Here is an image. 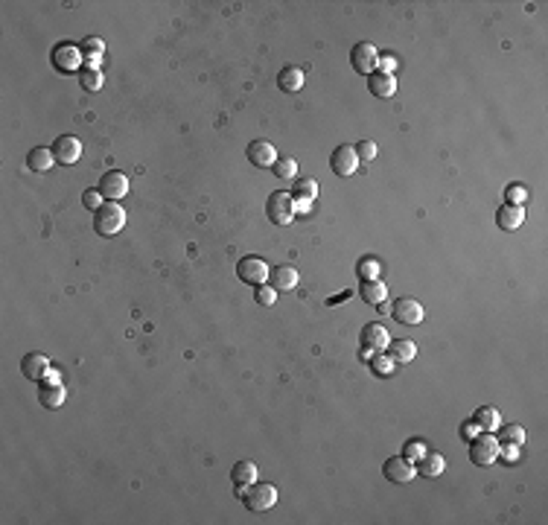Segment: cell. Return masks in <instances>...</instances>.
Here are the masks:
<instances>
[{"label": "cell", "instance_id": "16", "mask_svg": "<svg viewBox=\"0 0 548 525\" xmlns=\"http://www.w3.org/2000/svg\"><path fill=\"white\" fill-rule=\"evenodd\" d=\"M388 345H391V336L382 324H368L361 330V347H370L373 353H379V350H388Z\"/></svg>", "mask_w": 548, "mask_h": 525}, {"label": "cell", "instance_id": "12", "mask_svg": "<svg viewBox=\"0 0 548 525\" xmlns=\"http://www.w3.org/2000/svg\"><path fill=\"white\" fill-rule=\"evenodd\" d=\"M53 65H56V70H62V73H73L82 65V50L76 44H58L53 50Z\"/></svg>", "mask_w": 548, "mask_h": 525}, {"label": "cell", "instance_id": "13", "mask_svg": "<svg viewBox=\"0 0 548 525\" xmlns=\"http://www.w3.org/2000/svg\"><path fill=\"white\" fill-rule=\"evenodd\" d=\"M245 155H248V161L257 170H268V167H274V161H277V149H274V143H268V140H254Z\"/></svg>", "mask_w": 548, "mask_h": 525}, {"label": "cell", "instance_id": "10", "mask_svg": "<svg viewBox=\"0 0 548 525\" xmlns=\"http://www.w3.org/2000/svg\"><path fill=\"white\" fill-rule=\"evenodd\" d=\"M382 473H385L388 482H396V485H405V482H412V478L417 476L414 464L408 461V458H403V455H394V458L385 461L382 464Z\"/></svg>", "mask_w": 548, "mask_h": 525}, {"label": "cell", "instance_id": "32", "mask_svg": "<svg viewBox=\"0 0 548 525\" xmlns=\"http://www.w3.org/2000/svg\"><path fill=\"white\" fill-rule=\"evenodd\" d=\"M274 175L277 178H298V161L295 158H277L274 161Z\"/></svg>", "mask_w": 548, "mask_h": 525}, {"label": "cell", "instance_id": "25", "mask_svg": "<svg viewBox=\"0 0 548 525\" xmlns=\"http://www.w3.org/2000/svg\"><path fill=\"white\" fill-rule=\"evenodd\" d=\"M388 347H391V359L396 362V365H405V362H412L417 356V345L408 342V338H396V342H391Z\"/></svg>", "mask_w": 548, "mask_h": 525}, {"label": "cell", "instance_id": "19", "mask_svg": "<svg viewBox=\"0 0 548 525\" xmlns=\"http://www.w3.org/2000/svg\"><path fill=\"white\" fill-rule=\"evenodd\" d=\"M268 280H272V286L277 292H291L298 286V268L295 266H274V272L268 275Z\"/></svg>", "mask_w": 548, "mask_h": 525}, {"label": "cell", "instance_id": "41", "mask_svg": "<svg viewBox=\"0 0 548 525\" xmlns=\"http://www.w3.org/2000/svg\"><path fill=\"white\" fill-rule=\"evenodd\" d=\"M377 67H382V73H391V76H394L396 58H394V56H379V65H377Z\"/></svg>", "mask_w": 548, "mask_h": 525}, {"label": "cell", "instance_id": "17", "mask_svg": "<svg viewBox=\"0 0 548 525\" xmlns=\"http://www.w3.org/2000/svg\"><path fill=\"white\" fill-rule=\"evenodd\" d=\"M359 295H361L365 303H370V307H382V303L388 301V286H385L379 277L377 280H361Z\"/></svg>", "mask_w": 548, "mask_h": 525}, {"label": "cell", "instance_id": "20", "mask_svg": "<svg viewBox=\"0 0 548 525\" xmlns=\"http://www.w3.org/2000/svg\"><path fill=\"white\" fill-rule=\"evenodd\" d=\"M38 400H41V406H44V408H62V406H64V400H67V391H64V385H62V382H58V385L41 382Z\"/></svg>", "mask_w": 548, "mask_h": 525}, {"label": "cell", "instance_id": "11", "mask_svg": "<svg viewBox=\"0 0 548 525\" xmlns=\"http://www.w3.org/2000/svg\"><path fill=\"white\" fill-rule=\"evenodd\" d=\"M53 155L58 163H76L82 158V140L73 135H62L53 143Z\"/></svg>", "mask_w": 548, "mask_h": 525}, {"label": "cell", "instance_id": "33", "mask_svg": "<svg viewBox=\"0 0 548 525\" xmlns=\"http://www.w3.org/2000/svg\"><path fill=\"white\" fill-rule=\"evenodd\" d=\"M528 196H531V190H528L525 184H508V190H505V205H522Z\"/></svg>", "mask_w": 548, "mask_h": 525}, {"label": "cell", "instance_id": "38", "mask_svg": "<svg viewBox=\"0 0 548 525\" xmlns=\"http://www.w3.org/2000/svg\"><path fill=\"white\" fill-rule=\"evenodd\" d=\"M499 458H505V461H519V443H505V441H499Z\"/></svg>", "mask_w": 548, "mask_h": 525}, {"label": "cell", "instance_id": "6", "mask_svg": "<svg viewBox=\"0 0 548 525\" xmlns=\"http://www.w3.org/2000/svg\"><path fill=\"white\" fill-rule=\"evenodd\" d=\"M350 65H353L356 73L370 76L373 70H377V65H379V50L373 44H368V41H359L353 50H350Z\"/></svg>", "mask_w": 548, "mask_h": 525}, {"label": "cell", "instance_id": "18", "mask_svg": "<svg viewBox=\"0 0 548 525\" xmlns=\"http://www.w3.org/2000/svg\"><path fill=\"white\" fill-rule=\"evenodd\" d=\"M525 222V210L522 205H501L499 213H496V225L501 231H516L519 225Z\"/></svg>", "mask_w": 548, "mask_h": 525}, {"label": "cell", "instance_id": "1", "mask_svg": "<svg viewBox=\"0 0 548 525\" xmlns=\"http://www.w3.org/2000/svg\"><path fill=\"white\" fill-rule=\"evenodd\" d=\"M126 225V210L117 202H105L99 210H93V231L99 237H114Z\"/></svg>", "mask_w": 548, "mask_h": 525}, {"label": "cell", "instance_id": "26", "mask_svg": "<svg viewBox=\"0 0 548 525\" xmlns=\"http://www.w3.org/2000/svg\"><path fill=\"white\" fill-rule=\"evenodd\" d=\"M233 485H254L257 482V464L254 461H237L230 467Z\"/></svg>", "mask_w": 548, "mask_h": 525}, {"label": "cell", "instance_id": "14", "mask_svg": "<svg viewBox=\"0 0 548 525\" xmlns=\"http://www.w3.org/2000/svg\"><path fill=\"white\" fill-rule=\"evenodd\" d=\"M47 371H50V362H47V356L41 353V350H32V353H27L21 359V373L32 382H41L47 377Z\"/></svg>", "mask_w": 548, "mask_h": 525}, {"label": "cell", "instance_id": "23", "mask_svg": "<svg viewBox=\"0 0 548 525\" xmlns=\"http://www.w3.org/2000/svg\"><path fill=\"white\" fill-rule=\"evenodd\" d=\"M443 470H446V461H443V455H438V452H426L423 458L417 461V473L426 478H438Z\"/></svg>", "mask_w": 548, "mask_h": 525}, {"label": "cell", "instance_id": "4", "mask_svg": "<svg viewBox=\"0 0 548 525\" xmlns=\"http://www.w3.org/2000/svg\"><path fill=\"white\" fill-rule=\"evenodd\" d=\"M277 487L274 485H268V482H254L251 487H248V493L242 496V505L248 508V511H254V513H263V511H272L274 505H277Z\"/></svg>", "mask_w": 548, "mask_h": 525}, {"label": "cell", "instance_id": "24", "mask_svg": "<svg viewBox=\"0 0 548 525\" xmlns=\"http://www.w3.org/2000/svg\"><path fill=\"white\" fill-rule=\"evenodd\" d=\"M473 420H475L478 426H481V432H496V429L501 426V415H499V408H493V406H481V408H475Z\"/></svg>", "mask_w": 548, "mask_h": 525}, {"label": "cell", "instance_id": "7", "mask_svg": "<svg viewBox=\"0 0 548 525\" xmlns=\"http://www.w3.org/2000/svg\"><path fill=\"white\" fill-rule=\"evenodd\" d=\"M391 315L400 324H405V327H414V324H420L423 321V303L420 301H414V298H396L394 303H391Z\"/></svg>", "mask_w": 548, "mask_h": 525}, {"label": "cell", "instance_id": "15", "mask_svg": "<svg viewBox=\"0 0 548 525\" xmlns=\"http://www.w3.org/2000/svg\"><path fill=\"white\" fill-rule=\"evenodd\" d=\"M368 91L377 100H391L396 93V76L382 73V70H373V73L368 76Z\"/></svg>", "mask_w": 548, "mask_h": 525}, {"label": "cell", "instance_id": "35", "mask_svg": "<svg viewBox=\"0 0 548 525\" xmlns=\"http://www.w3.org/2000/svg\"><path fill=\"white\" fill-rule=\"evenodd\" d=\"M254 301L260 303V307H274V301H277V289L274 286H257L254 289Z\"/></svg>", "mask_w": 548, "mask_h": 525}, {"label": "cell", "instance_id": "42", "mask_svg": "<svg viewBox=\"0 0 548 525\" xmlns=\"http://www.w3.org/2000/svg\"><path fill=\"white\" fill-rule=\"evenodd\" d=\"M41 382H50V385H58V382H62V373H58L56 368H50V371H47V377H44Z\"/></svg>", "mask_w": 548, "mask_h": 525}, {"label": "cell", "instance_id": "43", "mask_svg": "<svg viewBox=\"0 0 548 525\" xmlns=\"http://www.w3.org/2000/svg\"><path fill=\"white\" fill-rule=\"evenodd\" d=\"M248 487H251V485H233V493H237V496L242 499L245 493H248Z\"/></svg>", "mask_w": 548, "mask_h": 525}, {"label": "cell", "instance_id": "37", "mask_svg": "<svg viewBox=\"0 0 548 525\" xmlns=\"http://www.w3.org/2000/svg\"><path fill=\"white\" fill-rule=\"evenodd\" d=\"M353 149H356L359 163H370L373 158H377V143H373V140H361V143H356Z\"/></svg>", "mask_w": 548, "mask_h": 525}, {"label": "cell", "instance_id": "36", "mask_svg": "<svg viewBox=\"0 0 548 525\" xmlns=\"http://www.w3.org/2000/svg\"><path fill=\"white\" fill-rule=\"evenodd\" d=\"M79 50H82V56H85V58H99L105 53V44L99 38H85V41L79 44Z\"/></svg>", "mask_w": 548, "mask_h": 525}, {"label": "cell", "instance_id": "34", "mask_svg": "<svg viewBox=\"0 0 548 525\" xmlns=\"http://www.w3.org/2000/svg\"><path fill=\"white\" fill-rule=\"evenodd\" d=\"M102 82H105V79H102L99 70H88V67H85V70H82V76H79V85L85 88V91H99Z\"/></svg>", "mask_w": 548, "mask_h": 525}, {"label": "cell", "instance_id": "39", "mask_svg": "<svg viewBox=\"0 0 548 525\" xmlns=\"http://www.w3.org/2000/svg\"><path fill=\"white\" fill-rule=\"evenodd\" d=\"M82 205H85L88 210H99V207L105 205V198H102L99 190H88L85 196H82Z\"/></svg>", "mask_w": 548, "mask_h": 525}, {"label": "cell", "instance_id": "40", "mask_svg": "<svg viewBox=\"0 0 548 525\" xmlns=\"http://www.w3.org/2000/svg\"><path fill=\"white\" fill-rule=\"evenodd\" d=\"M478 432H481V426H478L475 420H466V423H461V438H466V441H473Z\"/></svg>", "mask_w": 548, "mask_h": 525}, {"label": "cell", "instance_id": "27", "mask_svg": "<svg viewBox=\"0 0 548 525\" xmlns=\"http://www.w3.org/2000/svg\"><path fill=\"white\" fill-rule=\"evenodd\" d=\"M318 193L321 190H318V181L315 178H295V190H291L295 198H307V202H312Z\"/></svg>", "mask_w": 548, "mask_h": 525}, {"label": "cell", "instance_id": "2", "mask_svg": "<svg viewBox=\"0 0 548 525\" xmlns=\"http://www.w3.org/2000/svg\"><path fill=\"white\" fill-rule=\"evenodd\" d=\"M298 207H295V196H291L289 190H274L272 196H268L265 202V216L274 222V225H289L291 219H295Z\"/></svg>", "mask_w": 548, "mask_h": 525}, {"label": "cell", "instance_id": "5", "mask_svg": "<svg viewBox=\"0 0 548 525\" xmlns=\"http://www.w3.org/2000/svg\"><path fill=\"white\" fill-rule=\"evenodd\" d=\"M268 275H272V268H268V263L263 260V257H242V260L237 263V277L248 286H263L268 280Z\"/></svg>", "mask_w": 548, "mask_h": 525}, {"label": "cell", "instance_id": "29", "mask_svg": "<svg viewBox=\"0 0 548 525\" xmlns=\"http://www.w3.org/2000/svg\"><path fill=\"white\" fill-rule=\"evenodd\" d=\"M426 452H429V443L420 441V438H412V441H405V447H403V458H408L412 464H417Z\"/></svg>", "mask_w": 548, "mask_h": 525}, {"label": "cell", "instance_id": "3", "mask_svg": "<svg viewBox=\"0 0 548 525\" xmlns=\"http://www.w3.org/2000/svg\"><path fill=\"white\" fill-rule=\"evenodd\" d=\"M499 458V438L493 432H478L470 441V461L475 467H490Z\"/></svg>", "mask_w": 548, "mask_h": 525}, {"label": "cell", "instance_id": "8", "mask_svg": "<svg viewBox=\"0 0 548 525\" xmlns=\"http://www.w3.org/2000/svg\"><path fill=\"white\" fill-rule=\"evenodd\" d=\"M330 170L338 175V178H347L359 170V158H356V149L353 146H335L333 155H330Z\"/></svg>", "mask_w": 548, "mask_h": 525}, {"label": "cell", "instance_id": "44", "mask_svg": "<svg viewBox=\"0 0 548 525\" xmlns=\"http://www.w3.org/2000/svg\"><path fill=\"white\" fill-rule=\"evenodd\" d=\"M370 356H373V350H370V347H361V353H359V359H361V362H370Z\"/></svg>", "mask_w": 548, "mask_h": 525}, {"label": "cell", "instance_id": "28", "mask_svg": "<svg viewBox=\"0 0 548 525\" xmlns=\"http://www.w3.org/2000/svg\"><path fill=\"white\" fill-rule=\"evenodd\" d=\"M379 260L377 257H361L359 260V266H356V275H359V280H377L379 277Z\"/></svg>", "mask_w": 548, "mask_h": 525}, {"label": "cell", "instance_id": "21", "mask_svg": "<svg viewBox=\"0 0 548 525\" xmlns=\"http://www.w3.org/2000/svg\"><path fill=\"white\" fill-rule=\"evenodd\" d=\"M56 163V155H53V149H47V146H35V149H29V155H27V170H32V172H47Z\"/></svg>", "mask_w": 548, "mask_h": 525}, {"label": "cell", "instance_id": "22", "mask_svg": "<svg viewBox=\"0 0 548 525\" xmlns=\"http://www.w3.org/2000/svg\"><path fill=\"white\" fill-rule=\"evenodd\" d=\"M277 85H280V91H286V93H298L303 88V70L295 67V65L283 67V70H280V76H277Z\"/></svg>", "mask_w": 548, "mask_h": 525}, {"label": "cell", "instance_id": "31", "mask_svg": "<svg viewBox=\"0 0 548 525\" xmlns=\"http://www.w3.org/2000/svg\"><path fill=\"white\" fill-rule=\"evenodd\" d=\"M499 432V441H505V443H519L522 447V441H525V429L519 426V423H508V426H499L496 429Z\"/></svg>", "mask_w": 548, "mask_h": 525}, {"label": "cell", "instance_id": "30", "mask_svg": "<svg viewBox=\"0 0 548 525\" xmlns=\"http://www.w3.org/2000/svg\"><path fill=\"white\" fill-rule=\"evenodd\" d=\"M368 365H370V371L377 373V377H391L394 368H396V362L391 356H377V353H373Z\"/></svg>", "mask_w": 548, "mask_h": 525}, {"label": "cell", "instance_id": "9", "mask_svg": "<svg viewBox=\"0 0 548 525\" xmlns=\"http://www.w3.org/2000/svg\"><path fill=\"white\" fill-rule=\"evenodd\" d=\"M97 190L102 193V198L105 202H120V198L128 193V178L123 172H117V170H108L99 178V187Z\"/></svg>", "mask_w": 548, "mask_h": 525}]
</instances>
